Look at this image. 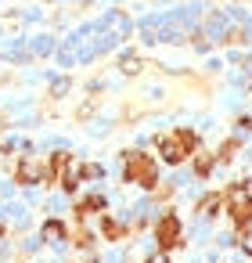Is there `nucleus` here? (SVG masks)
<instances>
[{
  "mask_svg": "<svg viewBox=\"0 0 252 263\" xmlns=\"http://www.w3.org/2000/svg\"><path fill=\"white\" fill-rule=\"evenodd\" d=\"M230 216H234V223H238V227L252 220V198H248L241 187H234V191H230Z\"/></svg>",
  "mask_w": 252,
  "mask_h": 263,
  "instance_id": "4",
  "label": "nucleus"
},
{
  "mask_svg": "<svg viewBox=\"0 0 252 263\" xmlns=\"http://www.w3.org/2000/svg\"><path fill=\"white\" fill-rule=\"evenodd\" d=\"M148 263H166V259H148Z\"/></svg>",
  "mask_w": 252,
  "mask_h": 263,
  "instance_id": "13",
  "label": "nucleus"
},
{
  "mask_svg": "<svg viewBox=\"0 0 252 263\" xmlns=\"http://www.w3.org/2000/svg\"><path fill=\"white\" fill-rule=\"evenodd\" d=\"M80 177H83V180H94V177H101V166H94V162H87V166L80 170Z\"/></svg>",
  "mask_w": 252,
  "mask_h": 263,
  "instance_id": "8",
  "label": "nucleus"
},
{
  "mask_svg": "<svg viewBox=\"0 0 252 263\" xmlns=\"http://www.w3.org/2000/svg\"><path fill=\"white\" fill-rule=\"evenodd\" d=\"M155 238H159L162 249H173V245L180 241V220H177L173 213H166V216L159 220V227H155Z\"/></svg>",
  "mask_w": 252,
  "mask_h": 263,
  "instance_id": "3",
  "label": "nucleus"
},
{
  "mask_svg": "<svg viewBox=\"0 0 252 263\" xmlns=\"http://www.w3.org/2000/svg\"><path fill=\"white\" fill-rule=\"evenodd\" d=\"M245 252H248V256H252V231H248V234H245Z\"/></svg>",
  "mask_w": 252,
  "mask_h": 263,
  "instance_id": "12",
  "label": "nucleus"
},
{
  "mask_svg": "<svg viewBox=\"0 0 252 263\" xmlns=\"http://www.w3.org/2000/svg\"><path fill=\"white\" fill-rule=\"evenodd\" d=\"M126 180H137L141 187H155L159 170H155V162H151L144 152H130V155H126Z\"/></svg>",
  "mask_w": 252,
  "mask_h": 263,
  "instance_id": "2",
  "label": "nucleus"
},
{
  "mask_svg": "<svg viewBox=\"0 0 252 263\" xmlns=\"http://www.w3.org/2000/svg\"><path fill=\"white\" fill-rule=\"evenodd\" d=\"M216 205H220V195H212V198H205V202H202V209H205V213H216Z\"/></svg>",
  "mask_w": 252,
  "mask_h": 263,
  "instance_id": "11",
  "label": "nucleus"
},
{
  "mask_svg": "<svg viewBox=\"0 0 252 263\" xmlns=\"http://www.w3.org/2000/svg\"><path fill=\"white\" fill-rule=\"evenodd\" d=\"M98 209H105V198H101V195H90V198H83V205H80V213H98Z\"/></svg>",
  "mask_w": 252,
  "mask_h": 263,
  "instance_id": "6",
  "label": "nucleus"
},
{
  "mask_svg": "<svg viewBox=\"0 0 252 263\" xmlns=\"http://www.w3.org/2000/svg\"><path fill=\"white\" fill-rule=\"evenodd\" d=\"M44 177H47L44 162H36L33 155H29V159H22V166H18V180H22V184H36V180H44Z\"/></svg>",
  "mask_w": 252,
  "mask_h": 263,
  "instance_id": "5",
  "label": "nucleus"
},
{
  "mask_svg": "<svg viewBox=\"0 0 252 263\" xmlns=\"http://www.w3.org/2000/svg\"><path fill=\"white\" fill-rule=\"evenodd\" d=\"M44 234H47V238H54V241H58V238H65V227H62V223H58V220H51V223H47V227H44Z\"/></svg>",
  "mask_w": 252,
  "mask_h": 263,
  "instance_id": "7",
  "label": "nucleus"
},
{
  "mask_svg": "<svg viewBox=\"0 0 252 263\" xmlns=\"http://www.w3.org/2000/svg\"><path fill=\"white\" fill-rule=\"evenodd\" d=\"M105 234H108V238H119V234H123V227H119L115 220H105Z\"/></svg>",
  "mask_w": 252,
  "mask_h": 263,
  "instance_id": "10",
  "label": "nucleus"
},
{
  "mask_svg": "<svg viewBox=\"0 0 252 263\" xmlns=\"http://www.w3.org/2000/svg\"><path fill=\"white\" fill-rule=\"evenodd\" d=\"M209 166H212L209 155H198V159H195V170H198V173H209Z\"/></svg>",
  "mask_w": 252,
  "mask_h": 263,
  "instance_id": "9",
  "label": "nucleus"
},
{
  "mask_svg": "<svg viewBox=\"0 0 252 263\" xmlns=\"http://www.w3.org/2000/svg\"><path fill=\"white\" fill-rule=\"evenodd\" d=\"M159 148H162V159L177 166V162H184V159L195 152V134H191V130H173L169 137H162Z\"/></svg>",
  "mask_w": 252,
  "mask_h": 263,
  "instance_id": "1",
  "label": "nucleus"
}]
</instances>
